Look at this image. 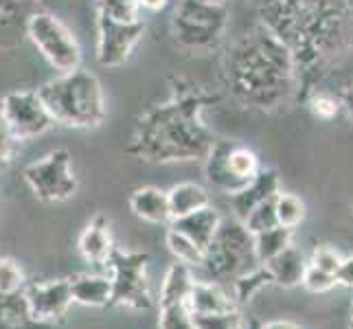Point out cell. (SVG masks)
<instances>
[{
  "instance_id": "cell-27",
  "label": "cell",
  "mask_w": 353,
  "mask_h": 329,
  "mask_svg": "<svg viewBox=\"0 0 353 329\" xmlns=\"http://www.w3.org/2000/svg\"><path fill=\"white\" fill-rule=\"evenodd\" d=\"M274 198L261 202L259 206H254V209L248 213V217L243 219V224H246V228L250 230L252 235L257 233H263V230L268 228H274L279 226V217H276V206H274Z\"/></svg>"
},
{
  "instance_id": "cell-11",
  "label": "cell",
  "mask_w": 353,
  "mask_h": 329,
  "mask_svg": "<svg viewBox=\"0 0 353 329\" xmlns=\"http://www.w3.org/2000/svg\"><path fill=\"white\" fill-rule=\"evenodd\" d=\"M29 312L40 323H62L72 306V292L68 279H51L42 283H27L22 290Z\"/></svg>"
},
{
  "instance_id": "cell-18",
  "label": "cell",
  "mask_w": 353,
  "mask_h": 329,
  "mask_svg": "<svg viewBox=\"0 0 353 329\" xmlns=\"http://www.w3.org/2000/svg\"><path fill=\"white\" fill-rule=\"evenodd\" d=\"M193 314H220V312H235L237 299L233 292H228L222 283L215 281H196L193 292L187 301Z\"/></svg>"
},
{
  "instance_id": "cell-23",
  "label": "cell",
  "mask_w": 353,
  "mask_h": 329,
  "mask_svg": "<svg viewBox=\"0 0 353 329\" xmlns=\"http://www.w3.org/2000/svg\"><path fill=\"white\" fill-rule=\"evenodd\" d=\"M288 246H292V228H285L281 224L254 235V252H257V259L261 263L270 261Z\"/></svg>"
},
{
  "instance_id": "cell-28",
  "label": "cell",
  "mask_w": 353,
  "mask_h": 329,
  "mask_svg": "<svg viewBox=\"0 0 353 329\" xmlns=\"http://www.w3.org/2000/svg\"><path fill=\"white\" fill-rule=\"evenodd\" d=\"M27 286L22 268L16 259L0 257V295H18Z\"/></svg>"
},
{
  "instance_id": "cell-36",
  "label": "cell",
  "mask_w": 353,
  "mask_h": 329,
  "mask_svg": "<svg viewBox=\"0 0 353 329\" xmlns=\"http://www.w3.org/2000/svg\"><path fill=\"white\" fill-rule=\"evenodd\" d=\"M336 281L345 288H351L353 290V257H347L343 259L338 268V275H336Z\"/></svg>"
},
{
  "instance_id": "cell-22",
  "label": "cell",
  "mask_w": 353,
  "mask_h": 329,
  "mask_svg": "<svg viewBox=\"0 0 353 329\" xmlns=\"http://www.w3.org/2000/svg\"><path fill=\"white\" fill-rule=\"evenodd\" d=\"M167 193H169V209H172V222L196 213L204 209V206H211L209 191L202 185H196V182H180V185L172 187Z\"/></svg>"
},
{
  "instance_id": "cell-24",
  "label": "cell",
  "mask_w": 353,
  "mask_h": 329,
  "mask_svg": "<svg viewBox=\"0 0 353 329\" xmlns=\"http://www.w3.org/2000/svg\"><path fill=\"white\" fill-rule=\"evenodd\" d=\"M165 241H167L169 252L176 257V261L189 263L191 268H200L202 266L204 250L191 237H187L185 233H180V230H176V228H169Z\"/></svg>"
},
{
  "instance_id": "cell-26",
  "label": "cell",
  "mask_w": 353,
  "mask_h": 329,
  "mask_svg": "<svg viewBox=\"0 0 353 329\" xmlns=\"http://www.w3.org/2000/svg\"><path fill=\"white\" fill-rule=\"evenodd\" d=\"M268 283H272V279H270V275H268L265 266L261 263L259 268H254L252 272L239 277L237 281L233 283V297L237 301H250Z\"/></svg>"
},
{
  "instance_id": "cell-19",
  "label": "cell",
  "mask_w": 353,
  "mask_h": 329,
  "mask_svg": "<svg viewBox=\"0 0 353 329\" xmlns=\"http://www.w3.org/2000/svg\"><path fill=\"white\" fill-rule=\"evenodd\" d=\"M222 222H224V217L220 215V211H215L213 206H204V209H200L196 213L174 219L172 228L185 233L187 237L196 241L202 250H206L209 243L213 241V237L217 235V230H220Z\"/></svg>"
},
{
  "instance_id": "cell-35",
  "label": "cell",
  "mask_w": 353,
  "mask_h": 329,
  "mask_svg": "<svg viewBox=\"0 0 353 329\" xmlns=\"http://www.w3.org/2000/svg\"><path fill=\"white\" fill-rule=\"evenodd\" d=\"M310 108H312V112H314L316 117H321V119H332V117L338 112L340 101L334 99V97H330V94H316L314 99H312V103H310Z\"/></svg>"
},
{
  "instance_id": "cell-2",
  "label": "cell",
  "mask_w": 353,
  "mask_h": 329,
  "mask_svg": "<svg viewBox=\"0 0 353 329\" xmlns=\"http://www.w3.org/2000/svg\"><path fill=\"white\" fill-rule=\"evenodd\" d=\"M294 62L285 44L268 31L246 35L228 59V81L246 106L274 108L288 99Z\"/></svg>"
},
{
  "instance_id": "cell-25",
  "label": "cell",
  "mask_w": 353,
  "mask_h": 329,
  "mask_svg": "<svg viewBox=\"0 0 353 329\" xmlns=\"http://www.w3.org/2000/svg\"><path fill=\"white\" fill-rule=\"evenodd\" d=\"M274 206H276L279 224L285 226V228H296L303 219H305V204H303L301 198L292 196V193L279 191Z\"/></svg>"
},
{
  "instance_id": "cell-16",
  "label": "cell",
  "mask_w": 353,
  "mask_h": 329,
  "mask_svg": "<svg viewBox=\"0 0 353 329\" xmlns=\"http://www.w3.org/2000/svg\"><path fill=\"white\" fill-rule=\"evenodd\" d=\"M265 270L270 275L272 283L279 288H294V286H303V277L307 272L310 261L305 259V255L299 246H288L283 252H279L276 257H272L270 261H265Z\"/></svg>"
},
{
  "instance_id": "cell-5",
  "label": "cell",
  "mask_w": 353,
  "mask_h": 329,
  "mask_svg": "<svg viewBox=\"0 0 353 329\" xmlns=\"http://www.w3.org/2000/svg\"><path fill=\"white\" fill-rule=\"evenodd\" d=\"M226 18V5H213L206 0H180L174 11L172 33L178 46L185 51L209 53L222 40Z\"/></svg>"
},
{
  "instance_id": "cell-32",
  "label": "cell",
  "mask_w": 353,
  "mask_h": 329,
  "mask_svg": "<svg viewBox=\"0 0 353 329\" xmlns=\"http://www.w3.org/2000/svg\"><path fill=\"white\" fill-rule=\"evenodd\" d=\"M334 286H338L336 275H330L325 270H319L316 266H307V272L303 277V288L314 292V295H323V292H330Z\"/></svg>"
},
{
  "instance_id": "cell-15",
  "label": "cell",
  "mask_w": 353,
  "mask_h": 329,
  "mask_svg": "<svg viewBox=\"0 0 353 329\" xmlns=\"http://www.w3.org/2000/svg\"><path fill=\"white\" fill-rule=\"evenodd\" d=\"M68 281H70L72 301L79 303V306H86V308H105V306H112L114 288H112L110 275L105 277V275L81 272V275L68 277Z\"/></svg>"
},
{
  "instance_id": "cell-9",
  "label": "cell",
  "mask_w": 353,
  "mask_h": 329,
  "mask_svg": "<svg viewBox=\"0 0 353 329\" xmlns=\"http://www.w3.org/2000/svg\"><path fill=\"white\" fill-rule=\"evenodd\" d=\"M5 121L18 143L38 139L55 126V119L44 106L38 90L9 92L0 99Z\"/></svg>"
},
{
  "instance_id": "cell-14",
  "label": "cell",
  "mask_w": 353,
  "mask_h": 329,
  "mask_svg": "<svg viewBox=\"0 0 353 329\" xmlns=\"http://www.w3.org/2000/svg\"><path fill=\"white\" fill-rule=\"evenodd\" d=\"M228 150H230V141H217L215 148L204 161V174L213 189L226 193L230 198V196H235V193H239L243 187H248L250 182H243L241 178L235 176L233 169H230Z\"/></svg>"
},
{
  "instance_id": "cell-31",
  "label": "cell",
  "mask_w": 353,
  "mask_h": 329,
  "mask_svg": "<svg viewBox=\"0 0 353 329\" xmlns=\"http://www.w3.org/2000/svg\"><path fill=\"white\" fill-rule=\"evenodd\" d=\"M99 5V14H105L117 20H141L139 0H97Z\"/></svg>"
},
{
  "instance_id": "cell-13",
  "label": "cell",
  "mask_w": 353,
  "mask_h": 329,
  "mask_svg": "<svg viewBox=\"0 0 353 329\" xmlns=\"http://www.w3.org/2000/svg\"><path fill=\"white\" fill-rule=\"evenodd\" d=\"M279 191H281V178H279V174L274 169H261V172L250 180L248 187H243L239 193L230 196V206H233L235 217L243 222L254 206L274 198Z\"/></svg>"
},
{
  "instance_id": "cell-6",
  "label": "cell",
  "mask_w": 353,
  "mask_h": 329,
  "mask_svg": "<svg viewBox=\"0 0 353 329\" xmlns=\"http://www.w3.org/2000/svg\"><path fill=\"white\" fill-rule=\"evenodd\" d=\"M27 35L57 72H70L81 66V48L66 24L53 14L38 11L27 20Z\"/></svg>"
},
{
  "instance_id": "cell-34",
  "label": "cell",
  "mask_w": 353,
  "mask_h": 329,
  "mask_svg": "<svg viewBox=\"0 0 353 329\" xmlns=\"http://www.w3.org/2000/svg\"><path fill=\"white\" fill-rule=\"evenodd\" d=\"M16 143L18 141L14 139V134H11L7 121H5V114H3V106H0V165H7L11 161Z\"/></svg>"
},
{
  "instance_id": "cell-38",
  "label": "cell",
  "mask_w": 353,
  "mask_h": 329,
  "mask_svg": "<svg viewBox=\"0 0 353 329\" xmlns=\"http://www.w3.org/2000/svg\"><path fill=\"white\" fill-rule=\"evenodd\" d=\"M259 329H303L301 325L292 323V321H268Z\"/></svg>"
},
{
  "instance_id": "cell-21",
  "label": "cell",
  "mask_w": 353,
  "mask_h": 329,
  "mask_svg": "<svg viewBox=\"0 0 353 329\" xmlns=\"http://www.w3.org/2000/svg\"><path fill=\"white\" fill-rule=\"evenodd\" d=\"M196 281L198 279L193 277V268L189 263H182V261L172 263L161 286V308L187 303Z\"/></svg>"
},
{
  "instance_id": "cell-30",
  "label": "cell",
  "mask_w": 353,
  "mask_h": 329,
  "mask_svg": "<svg viewBox=\"0 0 353 329\" xmlns=\"http://www.w3.org/2000/svg\"><path fill=\"white\" fill-rule=\"evenodd\" d=\"M198 329H243L241 314L235 312H220V314H193Z\"/></svg>"
},
{
  "instance_id": "cell-39",
  "label": "cell",
  "mask_w": 353,
  "mask_h": 329,
  "mask_svg": "<svg viewBox=\"0 0 353 329\" xmlns=\"http://www.w3.org/2000/svg\"><path fill=\"white\" fill-rule=\"evenodd\" d=\"M141 9H148V11H161L167 7V0H139Z\"/></svg>"
},
{
  "instance_id": "cell-29",
  "label": "cell",
  "mask_w": 353,
  "mask_h": 329,
  "mask_svg": "<svg viewBox=\"0 0 353 329\" xmlns=\"http://www.w3.org/2000/svg\"><path fill=\"white\" fill-rule=\"evenodd\" d=\"M158 327L161 329H198L196 321H193V312L189 310L187 303H182V306L161 308Z\"/></svg>"
},
{
  "instance_id": "cell-3",
  "label": "cell",
  "mask_w": 353,
  "mask_h": 329,
  "mask_svg": "<svg viewBox=\"0 0 353 329\" xmlns=\"http://www.w3.org/2000/svg\"><path fill=\"white\" fill-rule=\"evenodd\" d=\"M38 92L59 126L88 130L101 126L108 114L99 77L81 66L70 72H59L55 79L40 86Z\"/></svg>"
},
{
  "instance_id": "cell-8",
  "label": "cell",
  "mask_w": 353,
  "mask_h": 329,
  "mask_svg": "<svg viewBox=\"0 0 353 329\" xmlns=\"http://www.w3.org/2000/svg\"><path fill=\"white\" fill-rule=\"evenodd\" d=\"M148 252L121 250L117 248L108 261V275L112 279L114 297L112 306H123L130 310H150L152 308V290L148 281Z\"/></svg>"
},
{
  "instance_id": "cell-33",
  "label": "cell",
  "mask_w": 353,
  "mask_h": 329,
  "mask_svg": "<svg viewBox=\"0 0 353 329\" xmlns=\"http://www.w3.org/2000/svg\"><path fill=\"white\" fill-rule=\"evenodd\" d=\"M312 266H316L319 270H325L330 275H338V268L343 263V257L330 246H321L312 252V259H310Z\"/></svg>"
},
{
  "instance_id": "cell-12",
  "label": "cell",
  "mask_w": 353,
  "mask_h": 329,
  "mask_svg": "<svg viewBox=\"0 0 353 329\" xmlns=\"http://www.w3.org/2000/svg\"><path fill=\"white\" fill-rule=\"evenodd\" d=\"M77 248L81 257L94 268H108L112 252L117 250L110 222L103 215H94L90 222L83 226L81 235L77 239Z\"/></svg>"
},
{
  "instance_id": "cell-7",
  "label": "cell",
  "mask_w": 353,
  "mask_h": 329,
  "mask_svg": "<svg viewBox=\"0 0 353 329\" xmlns=\"http://www.w3.org/2000/svg\"><path fill=\"white\" fill-rule=\"evenodd\" d=\"M22 178L40 202H66L77 193V176L68 150H53L24 167Z\"/></svg>"
},
{
  "instance_id": "cell-1",
  "label": "cell",
  "mask_w": 353,
  "mask_h": 329,
  "mask_svg": "<svg viewBox=\"0 0 353 329\" xmlns=\"http://www.w3.org/2000/svg\"><path fill=\"white\" fill-rule=\"evenodd\" d=\"M202 103L198 92L152 108L141 117L128 152L152 163L206 161L217 141L198 119Z\"/></svg>"
},
{
  "instance_id": "cell-10",
  "label": "cell",
  "mask_w": 353,
  "mask_h": 329,
  "mask_svg": "<svg viewBox=\"0 0 353 329\" xmlns=\"http://www.w3.org/2000/svg\"><path fill=\"white\" fill-rule=\"evenodd\" d=\"M145 33L143 20H117L105 14L97 18V59L105 68L125 64Z\"/></svg>"
},
{
  "instance_id": "cell-17",
  "label": "cell",
  "mask_w": 353,
  "mask_h": 329,
  "mask_svg": "<svg viewBox=\"0 0 353 329\" xmlns=\"http://www.w3.org/2000/svg\"><path fill=\"white\" fill-rule=\"evenodd\" d=\"M130 209L143 222L169 224L172 209H169V193L158 187H139L130 196Z\"/></svg>"
},
{
  "instance_id": "cell-20",
  "label": "cell",
  "mask_w": 353,
  "mask_h": 329,
  "mask_svg": "<svg viewBox=\"0 0 353 329\" xmlns=\"http://www.w3.org/2000/svg\"><path fill=\"white\" fill-rule=\"evenodd\" d=\"M0 329H59V323L35 321L27 299L18 292V295H0Z\"/></svg>"
},
{
  "instance_id": "cell-4",
  "label": "cell",
  "mask_w": 353,
  "mask_h": 329,
  "mask_svg": "<svg viewBox=\"0 0 353 329\" xmlns=\"http://www.w3.org/2000/svg\"><path fill=\"white\" fill-rule=\"evenodd\" d=\"M261 261L254 252V235L246 228L241 219H224L217 235L204 250L206 277L215 283H235L239 277L252 272Z\"/></svg>"
},
{
  "instance_id": "cell-37",
  "label": "cell",
  "mask_w": 353,
  "mask_h": 329,
  "mask_svg": "<svg viewBox=\"0 0 353 329\" xmlns=\"http://www.w3.org/2000/svg\"><path fill=\"white\" fill-rule=\"evenodd\" d=\"M340 106L347 110L349 119L353 121V83H351V86H347L343 90V94H340Z\"/></svg>"
},
{
  "instance_id": "cell-40",
  "label": "cell",
  "mask_w": 353,
  "mask_h": 329,
  "mask_svg": "<svg viewBox=\"0 0 353 329\" xmlns=\"http://www.w3.org/2000/svg\"><path fill=\"white\" fill-rule=\"evenodd\" d=\"M206 3H213V5H226L228 0H206Z\"/></svg>"
}]
</instances>
